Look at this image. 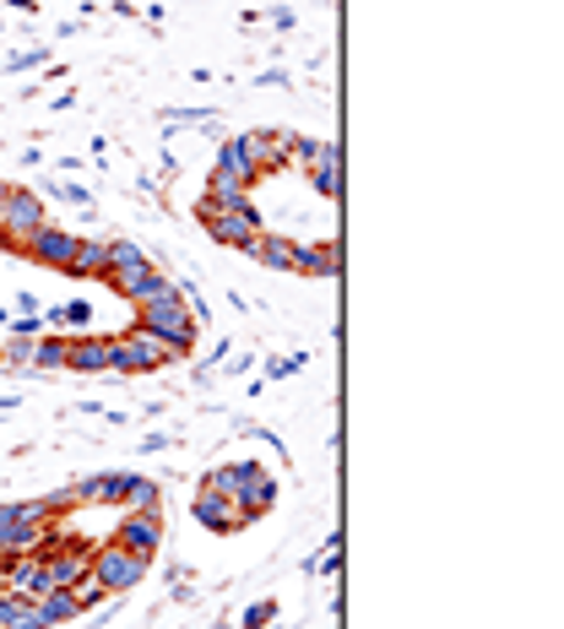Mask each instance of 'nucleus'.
I'll list each match as a JSON object with an SVG mask.
<instances>
[{
  "mask_svg": "<svg viewBox=\"0 0 564 629\" xmlns=\"http://www.w3.org/2000/svg\"><path fill=\"white\" fill-rule=\"evenodd\" d=\"M55 521V500H28V504H0V554H39L44 532Z\"/></svg>",
  "mask_w": 564,
  "mask_h": 629,
  "instance_id": "obj_1",
  "label": "nucleus"
},
{
  "mask_svg": "<svg viewBox=\"0 0 564 629\" xmlns=\"http://www.w3.org/2000/svg\"><path fill=\"white\" fill-rule=\"evenodd\" d=\"M136 310H141V331L163 337L174 353H190V342H195V326H201V305L190 310L185 299L169 288V294H158V299H141Z\"/></svg>",
  "mask_w": 564,
  "mask_h": 629,
  "instance_id": "obj_2",
  "label": "nucleus"
},
{
  "mask_svg": "<svg viewBox=\"0 0 564 629\" xmlns=\"http://www.w3.org/2000/svg\"><path fill=\"white\" fill-rule=\"evenodd\" d=\"M44 228V206L33 190H0V245L22 250L33 234Z\"/></svg>",
  "mask_w": 564,
  "mask_h": 629,
  "instance_id": "obj_3",
  "label": "nucleus"
},
{
  "mask_svg": "<svg viewBox=\"0 0 564 629\" xmlns=\"http://www.w3.org/2000/svg\"><path fill=\"white\" fill-rule=\"evenodd\" d=\"M115 348V370H126V375H147V370H158V364H169V359H180L163 337H152V331H130L120 342H109Z\"/></svg>",
  "mask_w": 564,
  "mask_h": 629,
  "instance_id": "obj_4",
  "label": "nucleus"
},
{
  "mask_svg": "<svg viewBox=\"0 0 564 629\" xmlns=\"http://www.w3.org/2000/svg\"><path fill=\"white\" fill-rule=\"evenodd\" d=\"M195 212H201V223L217 245H245L251 234H260V217L251 212V201H240V206H201L195 201Z\"/></svg>",
  "mask_w": 564,
  "mask_h": 629,
  "instance_id": "obj_5",
  "label": "nucleus"
},
{
  "mask_svg": "<svg viewBox=\"0 0 564 629\" xmlns=\"http://www.w3.org/2000/svg\"><path fill=\"white\" fill-rule=\"evenodd\" d=\"M147 565H152V559L130 554V548H120V543H109V548H98V559H93L87 569L104 580V591H130V586L147 575Z\"/></svg>",
  "mask_w": 564,
  "mask_h": 629,
  "instance_id": "obj_6",
  "label": "nucleus"
},
{
  "mask_svg": "<svg viewBox=\"0 0 564 629\" xmlns=\"http://www.w3.org/2000/svg\"><path fill=\"white\" fill-rule=\"evenodd\" d=\"M115 543L130 548V554H141V559H152V554H158V543H163L158 510H130L126 521H120V532H115Z\"/></svg>",
  "mask_w": 564,
  "mask_h": 629,
  "instance_id": "obj_7",
  "label": "nucleus"
},
{
  "mask_svg": "<svg viewBox=\"0 0 564 629\" xmlns=\"http://www.w3.org/2000/svg\"><path fill=\"white\" fill-rule=\"evenodd\" d=\"M22 255H33L39 266H55V271H65V266H71V255H76V234H71V228H50V223H44V228H39L28 245H22Z\"/></svg>",
  "mask_w": 564,
  "mask_h": 629,
  "instance_id": "obj_8",
  "label": "nucleus"
},
{
  "mask_svg": "<svg viewBox=\"0 0 564 629\" xmlns=\"http://www.w3.org/2000/svg\"><path fill=\"white\" fill-rule=\"evenodd\" d=\"M109 282L126 294L130 305H141V299H158V294H169L174 282L169 277H158L152 271V260H141V266H120V271H109Z\"/></svg>",
  "mask_w": 564,
  "mask_h": 629,
  "instance_id": "obj_9",
  "label": "nucleus"
},
{
  "mask_svg": "<svg viewBox=\"0 0 564 629\" xmlns=\"http://www.w3.org/2000/svg\"><path fill=\"white\" fill-rule=\"evenodd\" d=\"M190 515L206 526V532H234L245 515H240V504L228 500V494H217V489H201L195 494V504H190Z\"/></svg>",
  "mask_w": 564,
  "mask_h": 629,
  "instance_id": "obj_10",
  "label": "nucleus"
},
{
  "mask_svg": "<svg viewBox=\"0 0 564 629\" xmlns=\"http://www.w3.org/2000/svg\"><path fill=\"white\" fill-rule=\"evenodd\" d=\"M240 141V152H245V163L255 169V180L260 174H272V169H283V158H288V136H234Z\"/></svg>",
  "mask_w": 564,
  "mask_h": 629,
  "instance_id": "obj_11",
  "label": "nucleus"
},
{
  "mask_svg": "<svg viewBox=\"0 0 564 629\" xmlns=\"http://www.w3.org/2000/svg\"><path fill=\"white\" fill-rule=\"evenodd\" d=\"M65 271L71 277H109V239H76V255Z\"/></svg>",
  "mask_w": 564,
  "mask_h": 629,
  "instance_id": "obj_12",
  "label": "nucleus"
},
{
  "mask_svg": "<svg viewBox=\"0 0 564 629\" xmlns=\"http://www.w3.org/2000/svg\"><path fill=\"white\" fill-rule=\"evenodd\" d=\"M294 271H305V277H337V239H326V245H294Z\"/></svg>",
  "mask_w": 564,
  "mask_h": 629,
  "instance_id": "obj_13",
  "label": "nucleus"
},
{
  "mask_svg": "<svg viewBox=\"0 0 564 629\" xmlns=\"http://www.w3.org/2000/svg\"><path fill=\"white\" fill-rule=\"evenodd\" d=\"M71 370H87V375L115 370V348L104 337H82V342H71Z\"/></svg>",
  "mask_w": 564,
  "mask_h": 629,
  "instance_id": "obj_14",
  "label": "nucleus"
},
{
  "mask_svg": "<svg viewBox=\"0 0 564 629\" xmlns=\"http://www.w3.org/2000/svg\"><path fill=\"white\" fill-rule=\"evenodd\" d=\"M240 250H251L260 266H277V271H294V245L288 239H277V234H251Z\"/></svg>",
  "mask_w": 564,
  "mask_h": 629,
  "instance_id": "obj_15",
  "label": "nucleus"
},
{
  "mask_svg": "<svg viewBox=\"0 0 564 629\" xmlns=\"http://www.w3.org/2000/svg\"><path fill=\"white\" fill-rule=\"evenodd\" d=\"M87 569V559L82 554H44V586L50 591H71V580Z\"/></svg>",
  "mask_w": 564,
  "mask_h": 629,
  "instance_id": "obj_16",
  "label": "nucleus"
},
{
  "mask_svg": "<svg viewBox=\"0 0 564 629\" xmlns=\"http://www.w3.org/2000/svg\"><path fill=\"white\" fill-rule=\"evenodd\" d=\"M120 489H126V472H104V478H87L76 489V504H120Z\"/></svg>",
  "mask_w": 564,
  "mask_h": 629,
  "instance_id": "obj_17",
  "label": "nucleus"
},
{
  "mask_svg": "<svg viewBox=\"0 0 564 629\" xmlns=\"http://www.w3.org/2000/svg\"><path fill=\"white\" fill-rule=\"evenodd\" d=\"M310 174H315V190H320L326 201H337V190H342V169H337V147H331V141L320 147V158L310 163Z\"/></svg>",
  "mask_w": 564,
  "mask_h": 629,
  "instance_id": "obj_18",
  "label": "nucleus"
},
{
  "mask_svg": "<svg viewBox=\"0 0 564 629\" xmlns=\"http://www.w3.org/2000/svg\"><path fill=\"white\" fill-rule=\"evenodd\" d=\"M33 608H39V625H44V629H50V625H65V619H76V614H82L71 591H44Z\"/></svg>",
  "mask_w": 564,
  "mask_h": 629,
  "instance_id": "obj_19",
  "label": "nucleus"
},
{
  "mask_svg": "<svg viewBox=\"0 0 564 629\" xmlns=\"http://www.w3.org/2000/svg\"><path fill=\"white\" fill-rule=\"evenodd\" d=\"M0 625H11V629H44V625H39V608H33L28 597H17V591H6V597H0Z\"/></svg>",
  "mask_w": 564,
  "mask_h": 629,
  "instance_id": "obj_20",
  "label": "nucleus"
},
{
  "mask_svg": "<svg viewBox=\"0 0 564 629\" xmlns=\"http://www.w3.org/2000/svg\"><path fill=\"white\" fill-rule=\"evenodd\" d=\"M158 483L152 478H126V489H120V504H130V510H158Z\"/></svg>",
  "mask_w": 564,
  "mask_h": 629,
  "instance_id": "obj_21",
  "label": "nucleus"
},
{
  "mask_svg": "<svg viewBox=\"0 0 564 629\" xmlns=\"http://www.w3.org/2000/svg\"><path fill=\"white\" fill-rule=\"evenodd\" d=\"M217 169H223V174H234V180H240V185H245V190L255 185V169H251V163H245V152H240V141H223V152H217Z\"/></svg>",
  "mask_w": 564,
  "mask_h": 629,
  "instance_id": "obj_22",
  "label": "nucleus"
},
{
  "mask_svg": "<svg viewBox=\"0 0 564 629\" xmlns=\"http://www.w3.org/2000/svg\"><path fill=\"white\" fill-rule=\"evenodd\" d=\"M71 597H76V608H93V603H98V597H109V591H104V580H98L93 569H82V575L71 580Z\"/></svg>",
  "mask_w": 564,
  "mask_h": 629,
  "instance_id": "obj_23",
  "label": "nucleus"
},
{
  "mask_svg": "<svg viewBox=\"0 0 564 629\" xmlns=\"http://www.w3.org/2000/svg\"><path fill=\"white\" fill-rule=\"evenodd\" d=\"M147 250L141 245H130V239H109V271H120V266H141Z\"/></svg>",
  "mask_w": 564,
  "mask_h": 629,
  "instance_id": "obj_24",
  "label": "nucleus"
},
{
  "mask_svg": "<svg viewBox=\"0 0 564 629\" xmlns=\"http://www.w3.org/2000/svg\"><path fill=\"white\" fill-rule=\"evenodd\" d=\"M33 364H44V370H65V364H71V342H39Z\"/></svg>",
  "mask_w": 564,
  "mask_h": 629,
  "instance_id": "obj_25",
  "label": "nucleus"
},
{
  "mask_svg": "<svg viewBox=\"0 0 564 629\" xmlns=\"http://www.w3.org/2000/svg\"><path fill=\"white\" fill-rule=\"evenodd\" d=\"M33 353H39V342H33V337H22V331H17V337H11V348H6V359H11V364H33Z\"/></svg>",
  "mask_w": 564,
  "mask_h": 629,
  "instance_id": "obj_26",
  "label": "nucleus"
},
{
  "mask_svg": "<svg viewBox=\"0 0 564 629\" xmlns=\"http://www.w3.org/2000/svg\"><path fill=\"white\" fill-rule=\"evenodd\" d=\"M50 314H55V320H65V326H82L93 310H87V305H61V310H50Z\"/></svg>",
  "mask_w": 564,
  "mask_h": 629,
  "instance_id": "obj_27",
  "label": "nucleus"
},
{
  "mask_svg": "<svg viewBox=\"0 0 564 629\" xmlns=\"http://www.w3.org/2000/svg\"><path fill=\"white\" fill-rule=\"evenodd\" d=\"M266 619H272V603H255L251 614H245V629H260Z\"/></svg>",
  "mask_w": 564,
  "mask_h": 629,
  "instance_id": "obj_28",
  "label": "nucleus"
},
{
  "mask_svg": "<svg viewBox=\"0 0 564 629\" xmlns=\"http://www.w3.org/2000/svg\"><path fill=\"white\" fill-rule=\"evenodd\" d=\"M0 597H6V586H0Z\"/></svg>",
  "mask_w": 564,
  "mask_h": 629,
  "instance_id": "obj_29",
  "label": "nucleus"
},
{
  "mask_svg": "<svg viewBox=\"0 0 564 629\" xmlns=\"http://www.w3.org/2000/svg\"><path fill=\"white\" fill-rule=\"evenodd\" d=\"M0 629H11V625H0Z\"/></svg>",
  "mask_w": 564,
  "mask_h": 629,
  "instance_id": "obj_30",
  "label": "nucleus"
}]
</instances>
